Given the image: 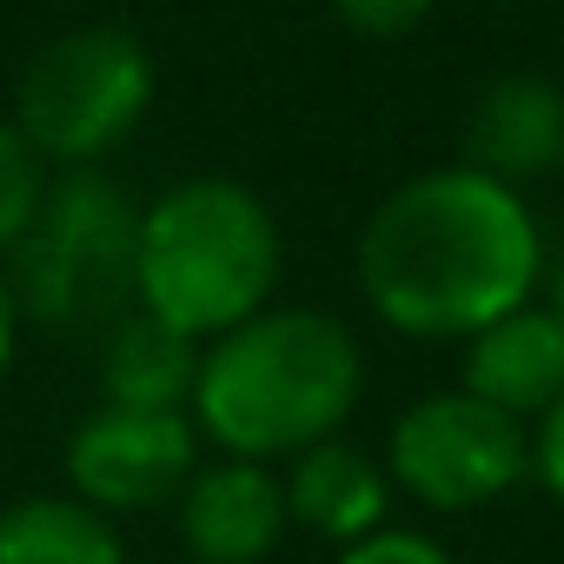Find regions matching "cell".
I'll return each mask as SVG.
<instances>
[{"mask_svg":"<svg viewBox=\"0 0 564 564\" xmlns=\"http://www.w3.org/2000/svg\"><path fill=\"white\" fill-rule=\"evenodd\" d=\"M359 293L405 339H471L531 300L544 246L524 193L438 166L392 186L359 232Z\"/></svg>","mask_w":564,"mask_h":564,"instance_id":"cell-1","label":"cell"},{"mask_svg":"<svg viewBox=\"0 0 564 564\" xmlns=\"http://www.w3.org/2000/svg\"><path fill=\"white\" fill-rule=\"evenodd\" d=\"M366 386L359 339L313 306H265L246 326L199 346L186 419L219 458H293L339 438Z\"/></svg>","mask_w":564,"mask_h":564,"instance_id":"cell-2","label":"cell"},{"mask_svg":"<svg viewBox=\"0 0 564 564\" xmlns=\"http://www.w3.org/2000/svg\"><path fill=\"white\" fill-rule=\"evenodd\" d=\"M279 265H286V246H279L272 206L246 180L199 173L140 206L133 306L206 346L272 306Z\"/></svg>","mask_w":564,"mask_h":564,"instance_id":"cell-3","label":"cell"},{"mask_svg":"<svg viewBox=\"0 0 564 564\" xmlns=\"http://www.w3.org/2000/svg\"><path fill=\"white\" fill-rule=\"evenodd\" d=\"M133 239L140 206L107 166L54 173L34 226L0 259L14 313L47 333H107L133 313Z\"/></svg>","mask_w":564,"mask_h":564,"instance_id":"cell-4","label":"cell"},{"mask_svg":"<svg viewBox=\"0 0 564 564\" xmlns=\"http://www.w3.org/2000/svg\"><path fill=\"white\" fill-rule=\"evenodd\" d=\"M153 107V54L120 21H87L41 41L14 80V127L54 166H100Z\"/></svg>","mask_w":564,"mask_h":564,"instance_id":"cell-5","label":"cell"},{"mask_svg":"<svg viewBox=\"0 0 564 564\" xmlns=\"http://www.w3.org/2000/svg\"><path fill=\"white\" fill-rule=\"evenodd\" d=\"M531 471V425L471 392H432L392 419L386 478L432 511H478Z\"/></svg>","mask_w":564,"mask_h":564,"instance_id":"cell-6","label":"cell"},{"mask_svg":"<svg viewBox=\"0 0 564 564\" xmlns=\"http://www.w3.org/2000/svg\"><path fill=\"white\" fill-rule=\"evenodd\" d=\"M193 465H199V432L186 412L94 405L67 438V498L94 505L100 518L153 511L186 491Z\"/></svg>","mask_w":564,"mask_h":564,"instance_id":"cell-7","label":"cell"},{"mask_svg":"<svg viewBox=\"0 0 564 564\" xmlns=\"http://www.w3.org/2000/svg\"><path fill=\"white\" fill-rule=\"evenodd\" d=\"M180 505V538L193 564H259L286 538V485L259 458H213L193 465Z\"/></svg>","mask_w":564,"mask_h":564,"instance_id":"cell-8","label":"cell"},{"mask_svg":"<svg viewBox=\"0 0 564 564\" xmlns=\"http://www.w3.org/2000/svg\"><path fill=\"white\" fill-rule=\"evenodd\" d=\"M498 186H524L564 166V87L544 74H498L465 113V160Z\"/></svg>","mask_w":564,"mask_h":564,"instance_id":"cell-9","label":"cell"},{"mask_svg":"<svg viewBox=\"0 0 564 564\" xmlns=\"http://www.w3.org/2000/svg\"><path fill=\"white\" fill-rule=\"evenodd\" d=\"M471 399H485L491 412L531 425L564 399V326L544 306H511L505 319L478 326L465 339V386Z\"/></svg>","mask_w":564,"mask_h":564,"instance_id":"cell-10","label":"cell"},{"mask_svg":"<svg viewBox=\"0 0 564 564\" xmlns=\"http://www.w3.org/2000/svg\"><path fill=\"white\" fill-rule=\"evenodd\" d=\"M279 485H286V524H306L313 538H333V544H359L386 531V511H392V478L352 438H319L293 452V471Z\"/></svg>","mask_w":564,"mask_h":564,"instance_id":"cell-11","label":"cell"},{"mask_svg":"<svg viewBox=\"0 0 564 564\" xmlns=\"http://www.w3.org/2000/svg\"><path fill=\"white\" fill-rule=\"evenodd\" d=\"M193 372H199V346L173 326H160L153 313H120L100 333V405H127V412H186L193 399Z\"/></svg>","mask_w":564,"mask_h":564,"instance_id":"cell-12","label":"cell"},{"mask_svg":"<svg viewBox=\"0 0 564 564\" xmlns=\"http://www.w3.org/2000/svg\"><path fill=\"white\" fill-rule=\"evenodd\" d=\"M0 564H127L120 524L67 491L0 505Z\"/></svg>","mask_w":564,"mask_h":564,"instance_id":"cell-13","label":"cell"},{"mask_svg":"<svg viewBox=\"0 0 564 564\" xmlns=\"http://www.w3.org/2000/svg\"><path fill=\"white\" fill-rule=\"evenodd\" d=\"M47 186H54V166L28 147V133L8 113H0V259H8L21 246V232L34 226Z\"/></svg>","mask_w":564,"mask_h":564,"instance_id":"cell-14","label":"cell"},{"mask_svg":"<svg viewBox=\"0 0 564 564\" xmlns=\"http://www.w3.org/2000/svg\"><path fill=\"white\" fill-rule=\"evenodd\" d=\"M333 14L359 41H405L432 14V0H333Z\"/></svg>","mask_w":564,"mask_h":564,"instance_id":"cell-15","label":"cell"},{"mask_svg":"<svg viewBox=\"0 0 564 564\" xmlns=\"http://www.w3.org/2000/svg\"><path fill=\"white\" fill-rule=\"evenodd\" d=\"M333 564H452L445 544H432L425 531H372L359 544H339Z\"/></svg>","mask_w":564,"mask_h":564,"instance_id":"cell-16","label":"cell"},{"mask_svg":"<svg viewBox=\"0 0 564 564\" xmlns=\"http://www.w3.org/2000/svg\"><path fill=\"white\" fill-rule=\"evenodd\" d=\"M531 471L544 478V491L564 505V399L538 419V432H531Z\"/></svg>","mask_w":564,"mask_h":564,"instance_id":"cell-17","label":"cell"},{"mask_svg":"<svg viewBox=\"0 0 564 564\" xmlns=\"http://www.w3.org/2000/svg\"><path fill=\"white\" fill-rule=\"evenodd\" d=\"M14 339H21V313H14L8 279H0V379H8V366H14Z\"/></svg>","mask_w":564,"mask_h":564,"instance_id":"cell-18","label":"cell"},{"mask_svg":"<svg viewBox=\"0 0 564 564\" xmlns=\"http://www.w3.org/2000/svg\"><path fill=\"white\" fill-rule=\"evenodd\" d=\"M544 313H551V319H557V326H564V259H557V265H551V306H544Z\"/></svg>","mask_w":564,"mask_h":564,"instance_id":"cell-19","label":"cell"}]
</instances>
